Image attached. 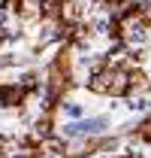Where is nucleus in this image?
<instances>
[{"mask_svg":"<svg viewBox=\"0 0 151 158\" xmlns=\"http://www.w3.org/2000/svg\"><path fill=\"white\" fill-rule=\"evenodd\" d=\"M103 118H91V122H82V125H73V128H67L70 134H97V131H103Z\"/></svg>","mask_w":151,"mask_h":158,"instance_id":"nucleus-1","label":"nucleus"}]
</instances>
